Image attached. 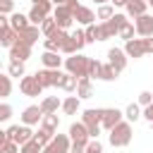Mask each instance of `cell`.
<instances>
[{
	"mask_svg": "<svg viewBox=\"0 0 153 153\" xmlns=\"http://www.w3.org/2000/svg\"><path fill=\"white\" fill-rule=\"evenodd\" d=\"M151 127H153V122H151Z\"/></svg>",
	"mask_w": 153,
	"mask_h": 153,
	"instance_id": "cell-52",
	"label": "cell"
},
{
	"mask_svg": "<svg viewBox=\"0 0 153 153\" xmlns=\"http://www.w3.org/2000/svg\"><path fill=\"white\" fill-rule=\"evenodd\" d=\"M57 127H60V117L53 112V115H43V120H41V129H45V131H50V134H55L57 131Z\"/></svg>",
	"mask_w": 153,
	"mask_h": 153,
	"instance_id": "cell-24",
	"label": "cell"
},
{
	"mask_svg": "<svg viewBox=\"0 0 153 153\" xmlns=\"http://www.w3.org/2000/svg\"><path fill=\"white\" fill-rule=\"evenodd\" d=\"M19 153H43V146H41L36 139H31V141H26V143L22 146Z\"/></svg>",
	"mask_w": 153,
	"mask_h": 153,
	"instance_id": "cell-34",
	"label": "cell"
},
{
	"mask_svg": "<svg viewBox=\"0 0 153 153\" xmlns=\"http://www.w3.org/2000/svg\"><path fill=\"white\" fill-rule=\"evenodd\" d=\"M151 103H153V93H151V91H141V93H139V105L146 108V105H151Z\"/></svg>",
	"mask_w": 153,
	"mask_h": 153,
	"instance_id": "cell-40",
	"label": "cell"
},
{
	"mask_svg": "<svg viewBox=\"0 0 153 153\" xmlns=\"http://www.w3.org/2000/svg\"><path fill=\"white\" fill-rule=\"evenodd\" d=\"M69 139H72V143H84L86 146L91 141V134H88V129H86L84 122H74L69 127Z\"/></svg>",
	"mask_w": 153,
	"mask_h": 153,
	"instance_id": "cell-11",
	"label": "cell"
},
{
	"mask_svg": "<svg viewBox=\"0 0 153 153\" xmlns=\"http://www.w3.org/2000/svg\"><path fill=\"white\" fill-rule=\"evenodd\" d=\"M96 17H98V19H103V22H108V19H112V17H115V7H112V5H100V7H98V12H96Z\"/></svg>",
	"mask_w": 153,
	"mask_h": 153,
	"instance_id": "cell-30",
	"label": "cell"
},
{
	"mask_svg": "<svg viewBox=\"0 0 153 153\" xmlns=\"http://www.w3.org/2000/svg\"><path fill=\"white\" fill-rule=\"evenodd\" d=\"M53 2H55V5H65L67 0H53Z\"/></svg>",
	"mask_w": 153,
	"mask_h": 153,
	"instance_id": "cell-48",
	"label": "cell"
},
{
	"mask_svg": "<svg viewBox=\"0 0 153 153\" xmlns=\"http://www.w3.org/2000/svg\"><path fill=\"white\" fill-rule=\"evenodd\" d=\"M41 62H43V67H48V69H60L62 57H57L55 50H45V53L41 55Z\"/></svg>",
	"mask_w": 153,
	"mask_h": 153,
	"instance_id": "cell-20",
	"label": "cell"
},
{
	"mask_svg": "<svg viewBox=\"0 0 153 153\" xmlns=\"http://www.w3.org/2000/svg\"><path fill=\"white\" fill-rule=\"evenodd\" d=\"M19 151H22L19 143H14V141H10V139H2V141H0V153H19Z\"/></svg>",
	"mask_w": 153,
	"mask_h": 153,
	"instance_id": "cell-33",
	"label": "cell"
},
{
	"mask_svg": "<svg viewBox=\"0 0 153 153\" xmlns=\"http://www.w3.org/2000/svg\"><path fill=\"white\" fill-rule=\"evenodd\" d=\"M10 117H12V108H10L7 103H2V105H0V120H2V122H7Z\"/></svg>",
	"mask_w": 153,
	"mask_h": 153,
	"instance_id": "cell-43",
	"label": "cell"
},
{
	"mask_svg": "<svg viewBox=\"0 0 153 153\" xmlns=\"http://www.w3.org/2000/svg\"><path fill=\"white\" fill-rule=\"evenodd\" d=\"M88 65H91V57H86V55H81V53H74L72 57H67L65 60V67H67V72L69 74H74V76H88Z\"/></svg>",
	"mask_w": 153,
	"mask_h": 153,
	"instance_id": "cell-3",
	"label": "cell"
},
{
	"mask_svg": "<svg viewBox=\"0 0 153 153\" xmlns=\"http://www.w3.org/2000/svg\"><path fill=\"white\" fill-rule=\"evenodd\" d=\"M124 53L129 57H141L146 53H153V38L151 36H141V38H131L124 43Z\"/></svg>",
	"mask_w": 153,
	"mask_h": 153,
	"instance_id": "cell-2",
	"label": "cell"
},
{
	"mask_svg": "<svg viewBox=\"0 0 153 153\" xmlns=\"http://www.w3.org/2000/svg\"><path fill=\"white\" fill-rule=\"evenodd\" d=\"M117 74H120V72H117V69H115V67L108 62V65H103V67H100L98 79H103V81H112V79H117Z\"/></svg>",
	"mask_w": 153,
	"mask_h": 153,
	"instance_id": "cell-29",
	"label": "cell"
},
{
	"mask_svg": "<svg viewBox=\"0 0 153 153\" xmlns=\"http://www.w3.org/2000/svg\"><path fill=\"white\" fill-rule=\"evenodd\" d=\"M69 153H86V146H84V143H72Z\"/></svg>",
	"mask_w": 153,
	"mask_h": 153,
	"instance_id": "cell-44",
	"label": "cell"
},
{
	"mask_svg": "<svg viewBox=\"0 0 153 153\" xmlns=\"http://www.w3.org/2000/svg\"><path fill=\"white\" fill-rule=\"evenodd\" d=\"M148 5H151V7H153V0H148Z\"/></svg>",
	"mask_w": 153,
	"mask_h": 153,
	"instance_id": "cell-51",
	"label": "cell"
},
{
	"mask_svg": "<svg viewBox=\"0 0 153 153\" xmlns=\"http://www.w3.org/2000/svg\"><path fill=\"white\" fill-rule=\"evenodd\" d=\"M60 26H57V22H55V17H48V19H43V24H41V31L45 33V36H50V33H55Z\"/></svg>",
	"mask_w": 153,
	"mask_h": 153,
	"instance_id": "cell-31",
	"label": "cell"
},
{
	"mask_svg": "<svg viewBox=\"0 0 153 153\" xmlns=\"http://www.w3.org/2000/svg\"><path fill=\"white\" fill-rule=\"evenodd\" d=\"M110 143L115 146V148H122V146H127L129 141H131V124L129 122H120V124H115L112 129H110Z\"/></svg>",
	"mask_w": 153,
	"mask_h": 153,
	"instance_id": "cell-4",
	"label": "cell"
},
{
	"mask_svg": "<svg viewBox=\"0 0 153 153\" xmlns=\"http://www.w3.org/2000/svg\"><path fill=\"white\" fill-rule=\"evenodd\" d=\"M124 117H127V122H136L139 117H143L141 105H139V103H129V105H127V110H124Z\"/></svg>",
	"mask_w": 153,
	"mask_h": 153,
	"instance_id": "cell-26",
	"label": "cell"
},
{
	"mask_svg": "<svg viewBox=\"0 0 153 153\" xmlns=\"http://www.w3.org/2000/svg\"><path fill=\"white\" fill-rule=\"evenodd\" d=\"M127 22H129L127 14H115L112 19L103 22V24L98 26V41H105V38H112V36H120V31H122V26H124Z\"/></svg>",
	"mask_w": 153,
	"mask_h": 153,
	"instance_id": "cell-1",
	"label": "cell"
},
{
	"mask_svg": "<svg viewBox=\"0 0 153 153\" xmlns=\"http://www.w3.org/2000/svg\"><path fill=\"white\" fill-rule=\"evenodd\" d=\"M53 17H55V22H57L60 29H67V26L74 22V14H72V10H69L67 5H57L55 12H53Z\"/></svg>",
	"mask_w": 153,
	"mask_h": 153,
	"instance_id": "cell-13",
	"label": "cell"
},
{
	"mask_svg": "<svg viewBox=\"0 0 153 153\" xmlns=\"http://www.w3.org/2000/svg\"><path fill=\"white\" fill-rule=\"evenodd\" d=\"M96 2H108V0H96Z\"/></svg>",
	"mask_w": 153,
	"mask_h": 153,
	"instance_id": "cell-50",
	"label": "cell"
},
{
	"mask_svg": "<svg viewBox=\"0 0 153 153\" xmlns=\"http://www.w3.org/2000/svg\"><path fill=\"white\" fill-rule=\"evenodd\" d=\"M2 139H10V141L24 146L26 141L33 139V131L29 129V124H12V127H7V129L2 131Z\"/></svg>",
	"mask_w": 153,
	"mask_h": 153,
	"instance_id": "cell-5",
	"label": "cell"
},
{
	"mask_svg": "<svg viewBox=\"0 0 153 153\" xmlns=\"http://www.w3.org/2000/svg\"><path fill=\"white\" fill-rule=\"evenodd\" d=\"M146 7H148V0H129L127 2V14L136 19V17L146 14Z\"/></svg>",
	"mask_w": 153,
	"mask_h": 153,
	"instance_id": "cell-19",
	"label": "cell"
},
{
	"mask_svg": "<svg viewBox=\"0 0 153 153\" xmlns=\"http://www.w3.org/2000/svg\"><path fill=\"white\" fill-rule=\"evenodd\" d=\"M122 110H117V108H103V129H112L115 124H120L122 122Z\"/></svg>",
	"mask_w": 153,
	"mask_h": 153,
	"instance_id": "cell-14",
	"label": "cell"
},
{
	"mask_svg": "<svg viewBox=\"0 0 153 153\" xmlns=\"http://www.w3.org/2000/svg\"><path fill=\"white\" fill-rule=\"evenodd\" d=\"M19 91H22L24 96H41L43 86H41V81L36 79V74H33V76H22V81H19Z\"/></svg>",
	"mask_w": 153,
	"mask_h": 153,
	"instance_id": "cell-10",
	"label": "cell"
},
{
	"mask_svg": "<svg viewBox=\"0 0 153 153\" xmlns=\"http://www.w3.org/2000/svg\"><path fill=\"white\" fill-rule=\"evenodd\" d=\"M43 120V110H41V105H29L24 112H22V124H36V122H41Z\"/></svg>",
	"mask_w": 153,
	"mask_h": 153,
	"instance_id": "cell-17",
	"label": "cell"
},
{
	"mask_svg": "<svg viewBox=\"0 0 153 153\" xmlns=\"http://www.w3.org/2000/svg\"><path fill=\"white\" fill-rule=\"evenodd\" d=\"M86 153H103V146H100V141H98V139H91V141L86 143Z\"/></svg>",
	"mask_w": 153,
	"mask_h": 153,
	"instance_id": "cell-39",
	"label": "cell"
},
{
	"mask_svg": "<svg viewBox=\"0 0 153 153\" xmlns=\"http://www.w3.org/2000/svg\"><path fill=\"white\" fill-rule=\"evenodd\" d=\"M100 67H103L100 60H91V65H88V76H91V79L98 76V74H100Z\"/></svg>",
	"mask_w": 153,
	"mask_h": 153,
	"instance_id": "cell-37",
	"label": "cell"
},
{
	"mask_svg": "<svg viewBox=\"0 0 153 153\" xmlns=\"http://www.w3.org/2000/svg\"><path fill=\"white\" fill-rule=\"evenodd\" d=\"M134 26H136V33L139 36H153V17L151 14H141L134 19Z\"/></svg>",
	"mask_w": 153,
	"mask_h": 153,
	"instance_id": "cell-15",
	"label": "cell"
},
{
	"mask_svg": "<svg viewBox=\"0 0 153 153\" xmlns=\"http://www.w3.org/2000/svg\"><path fill=\"white\" fill-rule=\"evenodd\" d=\"M29 55H31V45L24 43V41H17V43L10 48V60H19V62H24Z\"/></svg>",
	"mask_w": 153,
	"mask_h": 153,
	"instance_id": "cell-16",
	"label": "cell"
},
{
	"mask_svg": "<svg viewBox=\"0 0 153 153\" xmlns=\"http://www.w3.org/2000/svg\"><path fill=\"white\" fill-rule=\"evenodd\" d=\"M143 117H146V120H148V122H153V103H151V105H146V108H143Z\"/></svg>",
	"mask_w": 153,
	"mask_h": 153,
	"instance_id": "cell-45",
	"label": "cell"
},
{
	"mask_svg": "<svg viewBox=\"0 0 153 153\" xmlns=\"http://www.w3.org/2000/svg\"><path fill=\"white\" fill-rule=\"evenodd\" d=\"M81 122L86 124L91 139H98V134H100V129H103V110H84Z\"/></svg>",
	"mask_w": 153,
	"mask_h": 153,
	"instance_id": "cell-6",
	"label": "cell"
},
{
	"mask_svg": "<svg viewBox=\"0 0 153 153\" xmlns=\"http://www.w3.org/2000/svg\"><path fill=\"white\" fill-rule=\"evenodd\" d=\"M65 5H67V7H69V10H72V14H74V12H76V10H79V7H81V5H79V0H67V2H65Z\"/></svg>",
	"mask_w": 153,
	"mask_h": 153,
	"instance_id": "cell-46",
	"label": "cell"
},
{
	"mask_svg": "<svg viewBox=\"0 0 153 153\" xmlns=\"http://www.w3.org/2000/svg\"><path fill=\"white\" fill-rule=\"evenodd\" d=\"M14 10V0H0V14H10Z\"/></svg>",
	"mask_w": 153,
	"mask_h": 153,
	"instance_id": "cell-42",
	"label": "cell"
},
{
	"mask_svg": "<svg viewBox=\"0 0 153 153\" xmlns=\"http://www.w3.org/2000/svg\"><path fill=\"white\" fill-rule=\"evenodd\" d=\"M10 26H12L14 31H22V29H26V26H31V19H29V14H22V12H14V14L10 17Z\"/></svg>",
	"mask_w": 153,
	"mask_h": 153,
	"instance_id": "cell-21",
	"label": "cell"
},
{
	"mask_svg": "<svg viewBox=\"0 0 153 153\" xmlns=\"http://www.w3.org/2000/svg\"><path fill=\"white\" fill-rule=\"evenodd\" d=\"M76 86H79V76H74V74H65V79H62V84H60V88L62 91H67V93H72V91H76Z\"/></svg>",
	"mask_w": 153,
	"mask_h": 153,
	"instance_id": "cell-27",
	"label": "cell"
},
{
	"mask_svg": "<svg viewBox=\"0 0 153 153\" xmlns=\"http://www.w3.org/2000/svg\"><path fill=\"white\" fill-rule=\"evenodd\" d=\"M7 74H10V76H24V62H19V60H10Z\"/></svg>",
	"mask_w": 153,
	"mask_h": 153,
	"instance_id": "cell-32",
	"label": "cell"
},
{
	"mask_svg": "<svg viewBox=\"0 0 153 153\" xmlns=\"http://www.w3.org/2000/svg\"><path fill=\"white\" fill-rule=\"evenodd\" d=\"M76 96H79V98H91V96H93V84H91V76H81V79H79Z\"/></svg>",
	"mask_w": 153,
	"mask_h": 153,
	"instance_id": "cell-22",
	"label": "cell"
},
{
	"mask_svg": "<svg viewBox=\"0 0 153 153\" xmlns=\"http://www.w3.org/2000/svg\"><path fill=\"white\" fill-rule=\"evenodd\" d=\"M62 110H65V115H76V110H79V96L65 98L62 100Z\"/></svg>",
	"mask_w": 153,
	"mask_h": 153,
	"instance_id": "cell-28",
	"label": "cell"
},
{
	"mask_svg": "<svg viewBox=\"0 0 153 153\" xmlns=\"http://www.w3.org/2000/svg\"><path fill=\"white\" fill-rule=\"evenodd\" d=\"M0 86H2V98H7L10 96V88H12V84H10V74H5V76H0Z\"/></svg>",
	"mask_w": 153,
	"mask_h": 153,
	"instance_id": "cell-38",
	"label": "cell"
},
{
	"mask_svg": "<svg viewBox=\"0 0 153 153\" xmlns=\"http://www.w3.org/2000/svg\"><path fill=\"white\" fill-rule=\"evenodd\" d=\"M53 136H55V134H50V131H45V129H41V131H36V134H33V139H36L41 146H48V143L53 141Z\"/></svg>",
	"mask_w": 153,
	"mask_h": 153,
	"instance_id": "cell-36",
	"label": "cell"
},
{
	"mask_svg": "<svg viewBox=\"0 0 153 153\" xmlns=\"http://www.w3.org/2000/svg\"><path fill=\"white\" fill-rule=\"evenodd\" d=\"M69 141H72V139H69L67 134H55L53 141H50L48 146H43V153H69V148H72Z\"/></svg>",
	"mask_w": 153,
	"mask_h": 153,
	"instance_id": "cell-8",
	"label": "cell"
},
{
	"mask_svg": "<svg viewBox=\"0 0 153 153\" xmlns=\"http://www.w3.org/2000/svg\"><path fill=\"white\" fill-rule=\"evenodd\" d=\"M74 19H76L79 24H86V26H88V24H93L96 14H93V12L88 10V7H84V5H81V7H79V10L74 12Z\"/></svg>",
	"mask_w": 153,
	"mask_h": 153,
	"instance_id": "cell-25",
	"label": "cell"
},
{
	"mask_svg": "<svg viewBox=\"0 0 153 153\" xmlns=\"http://www.w3.org/2000/svg\"><path fill=\"white\" fill-rule=\"evenodd\" d=\"M69 38V33L65 31V29H57L55 33H50V36H45V41H43V45H45V50H62V45H65V41Z\"/></svg>",
	"mask_w": 153,
	"mask_h": 153,
	"instance_id": "cell-9",
	"label": "cell"
},
{
	"mask_svg": "<svg viewBox=\"0 0 153 153\" xmlns=\"http://www.w3.org/2000/svg\"><path fill=\"white\" fill-rule=\"evenodd\" d=\"M38 33H43V31H41V26L31 24V26H26V29H22V31H19V41H24V43L33 45V43L38 41Z\"/></svg>",
	"mask_w": 153,
	"mask_h": 153,
	"instance_id": "cell-18",
	"label": "cell"
},
{
	"mask_svg": "<svg viewBox=\"0 0 153 153\" xmlns=\"http://www.w3.org/2000/svg\"><path fill=\"white\" fill-rule=\"evenodd\" d=\"M134 33H136V26L127 22V24L122 26V31H120V38H122V41L127 43V41H131V38H134Z\"/></svg>",
	"mask_w": 153,
	"mask_h": 153,
	"instance_id": "cell-35",
	"label": "cell"
},
{
	"mask_svg": "<svg viewBox=\"0 0 153 153\" xmlns=\"http://www.w3.org/2000/svg\"><path fill=\"white\" fill-rule=\"evenodd\" d=\"M110 2H112L115 7H127V2H129V0H110Z\"/></svg>",
	"mask_w": 153,
	"mask_h": 153,
	"instance_id": "cell-47",
	"label": "cell"
},
{
	"mask_svg": "<svg viewBox=\"0 0 153 153\" xmlns=\"http://www.w3.org/2000/svg\"><path fill=\"white\" fill-rule=\"evenodd\" d=\"M36 79L41 81V86L45 88V86H57L60 88V84H62V79H65V72H60V69H41V72H36Z\"/></svg>",
	"mask_w": 153,
	"mask_h": 153,
	"instance_id": "cell-7",
	"label": "cell"
},
{
	"mask_svg": "<svg viewBox=\"0 0 153 153\" xmlns=\"http://www.w3.org/2000/svg\"><path fill=\"white\" fill-rule=\"evenodd\" d=\"M31 2H33V5H38V2H41V0H31Z\"/></svg>",
	"mask_w": 153,
	"mask_h": 153,
	"instance_id": "cell-49",
	"label": "cell"
},
{
	"mask_svg": "<svg viewBox=\"0 0 153 153\" xmlns=\"http://www.w3.org/2000/svg\"><path fill=\"white\" fill-rule=\"evenodd\" d=\"M86 41H98V26L96 24H88L86 26Z\"/></svg>",
	"mask_w": 153,
	"mask_h": 153,
	"instance_id": "cell-41",
	"label": "cell"
},
{
	"mask_svg": "<svg viewBox=\"0 0 153 153\" xmlns=\"http://www.w3.org/2000/svg\"><path fill=\"white\" fill-rule=\"evenodd\" d=\"M57 108H62V103H60L57 96H48V98H43V103H41L43 115H53V112H57Z\"/></svg>",
	"mask_w": 153,
	"mask_h": 153,
	"instance_id": "cell-23",
	"label": "cell"
},
{
	"mask_svg": "<svg viewBox=\"0 0 153 153\" xmlns=\"http://www.w3.org/2000/svg\"><path fill=\"white\" fill-rule=\"evenodd\" d=\"M127 53L122 50V48H110L108 50V62L117 69V72H124V67H127Z\"/></svg>",
	"mask_w": 153,
	"mask_h": 153,
	"instance_id": "cell-12",
	"label": "cell"
}]
</instances>
